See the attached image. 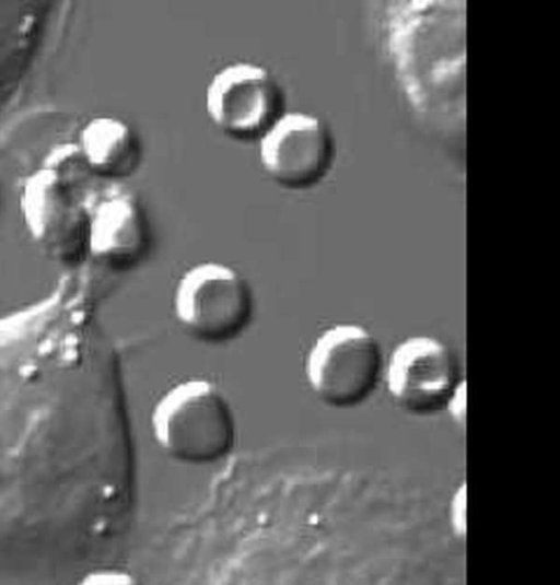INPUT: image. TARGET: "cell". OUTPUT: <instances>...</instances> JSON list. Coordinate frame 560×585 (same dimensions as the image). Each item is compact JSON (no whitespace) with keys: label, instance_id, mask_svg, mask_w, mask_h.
I'll use <instances>...</instances> for the list:
<instances>
[{"label":"cell","instance_id":"1","mask_svg":"<svg viewBox=\"0 0 560 585\" xmlns=\"http://www.w3.org/2000/svg\"><path fill=\"white\" fill-rule=\"evenodd\" d=\"M124 483L115 418L52 386L0 399V571L93 562L118 524Z\"/></svg>","mask_w":560,"mask_h":585},{"label":"cell","instance_id":"2","mask_svg":"<svg viewBox=\"0 0 560 585\" xmlns=\"http://www.w3.org/2000/svg\"><path fill=\"white\" fill-rule=\"evenodd\" d=\"M380 9L377 35L394 85L421 124L465 138L466 1L395 0Z\"/></svg>","mask_w":560,"mask_h":585},{"label":"cell","instance_id":"3","mask_svg":"<svg viewBox=\"0 0 560 585\" xmlns=\"http://www.w3.org/2000/svg\"><path fill=\"white\" fill-rule=\"evenodd\" d=\"M149 425L159 448L182 464H213L235 442L233 409L223 391L206 378L184 379L166 389L151 409Z\"/></svg>","mask_w":560,"mask_h":585},{"label":"cell","instance_id":"4","mask_svg":"<svg viewBox=\"0 0 560 585\" xmlns=\"http://www.w3.org/2000/svg\"><path fill=\"white\" fill-rule=\"evenodd\" d=\"M174 317L191 339L220 344L242 335L253 321L254 290L232 266L202 261L178 279L172 299Z\"/></svg>","mask_w":560,"mask_h":585},{"label":"cell","instance_id":"5","mask_svg":"<svg viewBox=\"0 0 560 585\" xmlns=\"http://www.w3.org/2000/svg\"><path fill=\"white\" fill-rule=\"evenodd\" d=\"M385 356L376 337L358 323H337L312 342L304 377L312 394L335 409L366 401L383 379Z\"/></svg>","mask_w":560,"mask_h":585},{"label":"cell","instance_id":"6","mask_svg":"<svg viewBox=\"0 0 560 585\" xmlns=\"http://www.w3.org/2000/svg\"><path fill=\"white\" fill-rule=\"evenodd\" d=\"M205 109L214 128L238 142H258L287 112L285 94L275 74L252 61H234L210 78Z\"/></svg>","mask_w":560,"mask_h":585},{"label":"cell","instance_id":"7","mask_svg":"<svg viewBox=\"0 0 560 585\" xmlns=\"http://www.w3.org/2000/svg\"><path fill=\"white\" fill-rule=\"evenodd\" d=\"M19 210L28 236L50 260L75 267L88 258L89 211L61 173L45 165L28 174Z\"/></svg>","mask_w":560,"mask_h":585},{"label":"cell","instance_id":"8","mask_svg":"<svg viewBox=\"0 0 560 585\" xmlns=\"http://www.w3.org/2000/svg\"><path fill=\"white\" fill-rule=\"evenodd\" d=\"M257 143L265 175L279 187L294 191L323 183L338 156L330 125L322 116L304 110H287Z\"/></svg>","mask_w":560,"mask_h":585},{"label":"cell","instance_id":"9","mask_svg":"<svg viewBox=\"0 0 560 585\" xmlns=\"http://www.w3.org/2000/svg\"><path fill=\"white\" fill-rule=\"evenodd\" d=\"M392 400L404 411L429 416L445 409L460 376L452 348L430 335L400 340L385 358L383 379Z\"/></svg>","mask_w":560,"mask_h":585},{"label":"cell","instance_id":"10","mask_svg":"<svg viewBox=\"0 0 560 585\" xmlns=\"http://www.w3.org/2000/svg\"><path fill=\"white\" fill-rule=\"evenodd\" d=\"M152 229L140 199L128 190L103 197L89 211L88 257L113 271L138 267L149 255Z\"/></svg>","mask_w":560,"mask_h":585},{"label":"cell","instance_id":"11","mask_svg":"<svg viewBox=\"0 0 560 585\" xmlns=\"http://www.w3.org/2000/svg\"><path fill=\"white\" fill-rule=\"evenodd\" d=\"M78 149L83 165L106 179L131 176L142 159V147L135 129L124 119L100 115L81 128Z\"/></svg>","mask_w":560,"mask_h":585},{"label":"cell","instance_id":"12","mask_svg":"<svg viewBox=\"0 0 560 585\" xmlns=\"http://www.w3.org/2000/svg\"><path fill=\"white\" fill-rule=\"evenodd\" d=\"M465 487H459V489L454 493L452 502H451V508H450V515H451V522L453 525L454 530L457 534L463 535L465 533L466 528V495H465Z\"/></svg>","mask_w":560,"mask_h":585},{"label":"cell","instance_id":"13","mask_svg":"<svg viewBox=\"0 0 560 585\" xmlns=\"http://www.w3.org/2000/svg\"><path fill=\"white\" fill-rule=\"evenodd\" d=\"M444 410H447L454 421L463 423L466 414V383L465 379L458 385L451 396Z\"/></svg>","mask_w":560,"mask_h":585},{"label":"cell","instance_id":"14","mask_svg":"<svg viewBox=\"0 0 560 585\" xmlns=\"http://www.w3.org/2000/svg\"><path fill=\"white\" fill-rule=\"evenodd\" d=\"M0 201H1V195H0Z\"/></svg>","mask_w":560,"mask_h":585}]
</instances>
